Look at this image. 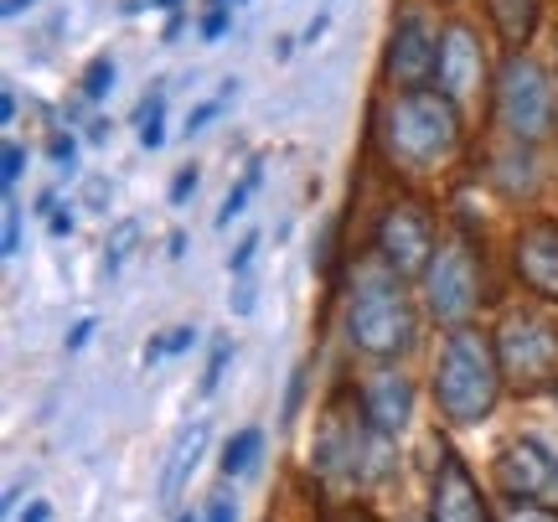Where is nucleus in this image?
<instances>
[{"mask_svg": "<svg viewBox=\"0 0 558 522\" xmlns=\"http://www.w3.org/2000/svg\"><path fill=\"white\" fill-rule=\"evenodd\" d=\"M460 145V109L435 88L393 94L378 109V150L393 171L424 177Z\"/></svg>", "mask_w": 558, "mask_h": 522, "instance_id": "f257e3e1", "label": "nucleus"}, {"mask_svg": "<svg viewBox=\"0 0 558 522\" xmlns=\"http://www.w3.org/2000/svg\"><path fill=\"white\" fill-rule=\"evenodd\" d=\"M501 357H497V342L476 331V326H460L445 337L435 357V403L439 414L450 424H481L492 420V409L501 399Z\"/></svg>", "mask_w": 558, "mask_h": 522, "instance_id": "f03ea898", "label": "nucleus"}, {"mask_svg": "<svg viewBox=\"0 0 558 522\" xmlns=\"http://www.w3.org/2000/svg\"><path fill=\"white\" fill-rule=\"evenodd\" d=\"M414 305H409V290L403 280L388 269V264H362L357 284L347 295V342L357 347L362 357L393 362L414 347Z\"/></svg>", "mask_w": 558, "mask_h": 522, "instance_id": "7ed1b4c3", "label": "nucleus"}, {"mask_svg": "<svg viewBox=\"0 0 558 522\" xmlns=\"http://www.w3.org/2000/svg\"><path fill=\"white\" fill-rule=\"evenodd\" d=\"M497 124L518 145H533L554 130V83L522 52H512L497 73Z\"/></svg>", "mask_w": 558, "mask_h": 522, "instance_id": "20e7f679", "label": "nucleus"}, {"mask_svg": "<svg viewBox=\"0 0 558 522\" xmlns=\"http://www.w3.org/2000/svg\"><path fill=\"white\" fill-rule=\"evenodd\" d=\"M378 440L383 435L367 424V414H347L341 403H331V414L316 435V465L326 476H341V482H367L383 471Z\"/></svg>", "mask_w": 558, "mask_h": 522, "instance_id": "39448f33", "label": "nucleus"}, {"mask_svg": "<svg viewBox=\"0 0 558 522\" xmlns=\"http://www.w3.org/2000/svg\"><path fill=\"white\" fill-rule=\"evenodd\" d=\"M373 248H378V259L388 264L399 280H414L439 254L435 218H429L418 202H388V213H383L378 228H373Z\"/></svg>", "mask_w": 558, "mask_h": 522, "instance_id": "423d86ee", "label": "nucleus"}, {"mask_svg": "<svg viewBox=\"0 0 558 522\" xmlns=\"http://www.w3.org/2000/svg\"><path fill=\"white\" fill-rule=\"evenodd\" d=\"M424 301L439 326H471V311L481 305V269L465 243H439L435 264L424 269Z\"/></svg>", "mask_w": 558, "mask_h": 522, "instance_id": "0eeeda50", "label": "nucleus"}, {"mask_svg": "<svg viewBox=\"0 0 558 522\" xmlns=\"http://www.w3.org/2000/svg\"><path fill=\"white\" fill-rule=\"evenodd\" d=\"M439 78V37L435 26L424 21V11H403L393 21V37L383 52V83L393 94H418Z\"/></svg>", "mask_w": 558, "mask_h": 522, "instance_id": "6e6552de", "label": "nucleus"}, {"mask_svg": "<svg viewBox=\"0 0 558 522\" xmlns=\"http://www.w3.org/2000/svg\"><path fill=\"white\" fill-rule=\"evenodd\" d=\"M497 357L518 388H543L558 378V331L538 316H507L497 331Z\"/></svg>", "mask_w": 558, "mask_h": 522, "instance_id": "1a4fd4ad", "label": "nucleus"}, {"mask_svg": "<svg viewBox=\"0 0 558 522\" xmlns=\"http://www.w3.org/2000/svg\"><path fill=\"white\" fill-rule=\"evenodd\" d=\"M497 482L518 502L554 507L558 502V456L543 440H512L507 456L497 461Z\"/></svg>", "mask_w": 558, "mask_h": 522, "instance_id": "9d476101", "label": "nucleus"}, {"mask_svg": "<svg viewBox=\"0 0 558 522\" xmlns=\"http://www.w3.org/2000/svg\"><path fill=\"white\" fill-rule=\"evenodd\" d=\"M429 522H492V507L456 450H439V471L429 486Z\"/></svg>", "mask_w": 558, "mask_h": 522, "instance_id": "9b49d317", "label": "nucleus"}, {"mask_svg": "<svg viewBox=\"0 0 558 522\" xmlns=\"http://www.w3.org/2000/svg\"><path fill=\"white\" fill-rule=\"evenodd\" d=\"M481 78H486V58H481L476 32L465 21H450L439 32V94L465 104L471 94H481Z\"/></svg>", "mask_w": 558, "mask_h": 522, "instance_id": "f8f14e48", "label": "nucleus"}, {"mask_svg": "<svg viewBox=\"0 0 558 522\" xmlns=\"http://www.w3.org/2000/svg\"><path fill=\"white\" fill-rule=\"evenodd\" d=\"M512 264H518L522 284L543 295V301H558V222L554 218H533L518 228L512 239Z\"/></svg>", "mask_w": 558, "mask_h": 522, "instance_id": "ddd939ff", "label": "nucleus"}, {"mask_svg": "<svg viewBox=\"0 0 558 522\" xmlns=\"http://www.w3.org/2000/svg\"><path fill=\"white\" fill-rule=\"evenodd\" d=\"M409 409H414V383L393 373V367H383L373 378L362 383V414L367 424L378 429V435H399L403 424H409Z\"/></svg>", "mask_w": 558, "mask_h": 522, "instance_id": "4468645a", "label": "nucleus"}, {"mask_svg": "<svg viewBox=\"0 0 558 522\" xmlns=\"http://www.w3.org/2000/svg\"><path fill=\"white\" fill-rule=\"evenodd\" d=\"M202 450H207V420L186 424L177 440H171V450H166V465H160V507H177L181 486L192 482V471H197Z\"/></svg>", "mask_w": 558, "mask_h": 522, "instance_id": "2eb2a0df", "label": "nucleus"}, {"mask_svg": "<svg viewBox=\"0 0 558 522\" xmlns=\"http://www.w3.org/2000/svg\"><path fill=\"white\" fill-rule=\"evenodd\" d=\"M486 11H492V26L501 32V41L518 52V47H527L533 32H538L543 0H486Z\"/></svg>", "mask_w": 558, "mask_h": 522, "instance_id": "dca6fc26", "label": "nucleus"}, {"mask_svg": "<svg viewBox=\"0 0 558 522\" xmlns=\"http://www.w3.org/2000/svg\"><path fill=\"white\" fill-rule=\"evenodd\" d=\"M492 177L501 181V192H507V197H533V192H538V166H533V156H527L522 145L501 150L497 166H492Z\"/></svg>", "mask_w": 558, "mask_h": 522, "instance_id": "f3484780", "label": "nucleus"}, {"mask_svg": "<svg viewBox=\"0 0 558 522\" xmlns=\"http://www.w3.org/2000/svg\"><path fill=\"white\" fill-rule=\"evenodd\" d=\"M259 450H264V429H239L233 440H228V450H222V476H243L248 465L259 461Z\"/></svg>", "mask_w": 558, "mask_h": 522, "instance_id": "a211bd4d", "label": "nucleus"}, {"mask_svg": "<svg viewBox=\"0 0 558 522\" xmlns=\"http://www.w3.org/2000/svg\"><path fill=\"white\" fill-rule=\"evenodd\" d=\"M160 114H166V83H156L145 99H140L135 109V124H140V145L145 150H156L160 141H166V130H160Z\"/></svg>", "mask_w": 558, "mask_h": 522, "instance_id": "6ab92c4d", "label": "nucleus"}, {"mask_svg": "<svg viewBox=\"0 0 558 522\" xmlns=\"http://www.w3.org/2000/svg\"><path fill=\"white\" fill-rule=\"evenodd\" d=\"M135 243H140V222L135 218L114 222V233H109V243H104V269L120 275L124 264H130V254H135Z\"/></svg>", "mask_w": 558, "mask_h": 522, "instance_id": "aec40b11", "label": "nucleus"}, {"mask_svg": "<svg viewBox=\"0 0 558 522\" xmlns=\"http://www.w3.org/2000/svg\"><path fill=\"white\" fill-rule=\"evenodd\" d=\"M259 177H264V161H254L248 171H243V181L228 192V202H222V213H218V228H228V222L239 218L243 207H248V197H254V186H259Z\"/></svg>", "mask_w": 558, "mask_h": 522, "instance_id": "412c9836", "label": "nucleus"}, {"mask_svg": "<svg viewBox=\"0 0 558 522\" xmlns=\"http://www.w3.org/2000/svg\"><path fill=\"white\" fill-rule=\"evenodd\" d=\"M197 342V331L192 326H177L171 337H156V342L145 347V362H160V357H177V352H186V347Z\"/></svg>", "mask_w": 558, "mask_h": 522, "instance_id": "4be33fe9", "label": "nucleus"}, {"mask_svg": "<svg viewBox=\"0 0 558 522\" xmlns=\"http://www.w3.org/2000/svg\"><path fill=\"white\" fill-rule=\"evenodd\" d=\"M109 88H114V62L94 58V62H88V73H83V94H88V99H104Z\"/></svg>", "mask_w": 558, "mask_h": 522, "instance_id": "5701e85b", "label": "nucleus"}, {"mask_svg": "<svg viewBox=\"0 0 558 522\" xmlns=\"http://www.w3.org/2000/svg\"><path fill=\"white\" fill-rule=\"evenodd\" d=\"M228 357H233V342L222 337L218 347H213V357H207V373H202V393H213L222 383V373H228Z\"/></svg>", "mask_w": 558, "mask_h": 522, "instance_id": "b1692460", "label": "nucleus"}, {"mask_svg": "<svg viewBox=\"0 0 558 522\" xmlns=\"http://www.w3.org/2000/svg\"><path fill=\"white\" fill-rule=\"evenodd\" d=\"M0 254H5V259L21 254V207L11 197H5V239H0Z\"/></svg>", "mask_w": 558, "mask_h": 522, "instance_id": "393cba45", "label": "nucleus"}, {"mask_svg": "<svg viewBox=\"0 0 558 522\" xmlns=\"http://www.w3.org/2000/svg\"><path fill=\"white\" fill-rule=\"evenodd\" d=\"M501 522H558V512L554 507H538V502H518Z\"/></svg>", "mask_w": 558, "mask_h": 522, "instance_id": "a878e982", "label": "nucleus"}, {"mask_svg": "<svg viewBox=\"0 0 558 522\" xmlns=\"http://www.w3.org/2000/svg\"><path fill=\"white\" fill-rule=\"evenodd\" d=\"M21 166H26V150H21L16 141L0 150V177H5V186H16V177H21Z\"/></svg>", "mask_w": 558, "mask_h": 522, "instance_id": "bb28decb", "label": "nucleus"}, {"mask_svg": "<svg viewBox=\"0 0 558 522\" xmlns=\"http://www.w3.org/2000/svg\"><path fill=\"white\" fill-rule=\"evenodd\" d=\"M254 254H259V233H248V239H243L239 248L228 254V269H233V275H243V269L254 264Z\"/></svg>", "mask_w": 558, "mask_h": 522, "instance_id": "cd10ccee", "label": "nucleus"}, {"mask_svg": "<svg viewBox=\"0 0 558 522\" xmlns=\"http://www.w3.org/2000/svg\"><path fill=\"white\" fill-rule=\"evenodd\" d=\"M192 192H197V166H181V171H177V181H171V202H177V207H181V202L192 197Z\"/></svg>", "mask_w": 558, "mask_h": 522, "instance_id": "c85d7f7f", "label": "nucleus"}, {"mask_svg": "<svg viewBox=\"0 0 558 522\" xmlns=\"http://www.w3.org/2000/svg\"><path fill=\"white\" fill-rule=\"evenodd\" d=\"M47 156H52L58 166H73V156H78V141H73V135H52V141H47Z\"/></svg>", "mask_w": 558, "mask_h": 522, "instance_id": "c756f323", "label": "nucleus"}, {"mask_svg": "<svg viewBox=\"0 0 558 522\" xmlns=\"http://www.w3.org/2000/svg\"><path fill=\"white\" fill-rule=\"evenodd\" d=\"M320 522H373V512H367V507H326V512H320Z\"/></svg>", "mask_w": 558, "mask_h": 522, "instance_id": "7c9ffc66", "label": "nucleus"}, {"mask_svg": "<svg viewBox=\"0 0 558 522\" xmlns=\"http://www.w3.org/2000/svg\"><path fill=\"white\" fill-rule=\"evenodd\" d=\"M222 109V99H207V104H197L192 114H186V135H197V130H207V120Z\"/></svg>", "mask_w": 558, "mask_h": 522, "instance_id": "2f4dec72", "label": "nucleus"}, {"mask_svg": "<svg viewBox=\"0 0 558 522\" xmlns=\"http://www.w3.org/2000/svg\"><path fill=\"white\" fill-rule=\"evenodd\" d=\"M222 32H228V11H207L202 16V41H218Z\"/></svg>", "mask_w": 558, "mask_h": 522, "instance_id": "473e14b6", "label": "nucleus"}, {"mask_svg": "<svg viewBox=\"0 0 558 522\" xmlns=\"http://www.w3.org/2000/svg\"><path fill=\"white\" fill-rule=\"evenodd\" d=\"M300 388H305V367H295V378H290V393H284V420H295L300 414Z\"/></svg>", "mask_w": 558, "mask_h": 522, "instance_id": "72a5a7b5", "label": "nucleus"}, {"mask_svg": "<svg viewBox=\"0 0 558 522\" xmlns=\"http://www.w3.org/2000/svg\"><path fill=\"white\" fill-rule=\"evenodd\" d=\"M233 518H239L233 497H218V502H213V512H207V522H233Z\"/></svg>", "mask_w": 558, "mask_h": 522, "instance_id": "f704fd0d", "label": "nucleus"}, {"mask_svg": "<svg viewBox=\"0 0 558 522\" xmlns=\"http://www.w3.org/2000/svg\"><path fill=\"white\" fill-rule=\"evenodd\" d=\"M228 305H233L239 316H248V311H254V284H239V295H228Z\"/></svg>", "mask_w": 558, "mask_h": 522, "instance_id": "c9c22d12", "label": "nucleus"}, {"mask_svg": "<svg viewBox=\"0 0 558 522\" xmlns=\"http://www.w3.org/2000/svg\"><path fill=\"white\" fill-rule=\"evenodd\" d=\"M88 337H94V321H78L73 331H68V352H78V347L88 342Z\"/></svg>", "mask_w": 558, "mask_h": 522, "instance_id": "e433bc0d", "label": "nucleus"}, {"mask_svg": "<svg viewBox=\"0 0 558 522\" xmlns=\"http://www.w3.org/2000/svg\"><path fill=\"white\" fill-rule=\"evenodd\" d=\"M47 228H52V239H68V233H73V218H68V213H52Z\"/></svg>", "mask_w": 558, "mask_h": 522, "instance_id": "4c0bfd02", "label": "nucleus"}, {"mask_svg": "<svg viewBox=\"0 0 558 522\" xmlns=\"http://www.w3.org/2000/svg\"><path fill=\"white\" fill-rule=\"evenodd\" d=\"M0 120H16V94L5 88V99H0Z\"/></svg>", "mask_w": 558, "mask_h": 522, "instance_id": "58836bf2", "label": "nucleus"}, {"mask_svg": "<svg viewBox=\"0 0 558 522\" xmlns=\"http://www.w3.org/2000/svg\"><path fill=\"white\" fill-rule=\"evenodd\" d=\"M21 522H47V507H41V502H32V507H26V512H21Z\"/></svg>", "mask_w": 558, "mask_h": 522, "instance_id": "ea45409f", "label": "nucleus"}, {"mask_svg": "<svg viewBox=\"0 0 558 522\" xmlns=\"http://www.w3.org/2000/svg\"><path fill=\"white\" fill-rule=\"evenodd\" d=\"M26 5H37V0H5V5H0V11H5V16H21V11H26Z\"/></svg>", "mask_w": 558, "mask_h": 522, "instance_id": "a19ab883", "label": "nucleus"}, {"mask_svg": "<svg viewBox=\"0 0 558 522\" xmlns=\"http://www.w3.org/2000/svg\"><path fill=\"white\" fill-rule=\"evenodd\" d=\"M156 5H160V11H177V5H181V0H156Z\"/></svg>", "mask_w": 558, "mask_h": 522, "instance_id": "79ce46f5", "label": "nucleus"}, {"mask_svg": "<svg viewBox=\"0 0 558 522\" xmlns=\"http://www.w3.org/2000/svg\"><path fill=\"white\" fill-rule=\"evenodd\" d=\"M207 5H213V11H228V5H233V0H207Z\"/></svg>", "mask_w": 558, "mask_h": 522, "instance_id": "37998d69", "label": "nucleus"}]
</instances>
